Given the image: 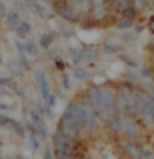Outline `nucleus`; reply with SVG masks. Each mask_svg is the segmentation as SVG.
Here are the masks:
<instances>
[{
	"label": "nucleus",
	"instance_id": "f257e3e1",
	"mask_svg": "<svg viewBox=\"0 0 154 159\" xmlns=\"http://www.w3.org/2000/svg\"><path fill=\"white\" fill-rule=\"evenodd\" d=\"M119 136H124L128 141L138 143L143 136V129L141 124H139L133 116H128V114L121 113V121H119Z\"/></svg>",
	"mask_w": 154,
	"mask_h": 159
},
{
	"label": "nucleus",
	"instance_id": "f03ea898",
	"mask_svg": "<svg viewBox=\"0 0 154 159\" xmlns=\"http://www.w3.org/2000/svg\"><path fill=\"white\" fill-rule=\"evenodd\" d=\"M99 96H101V103L104 108V118L114 109V103L118 98V89H114L111 84H101L99 86Z\"/></svg>",
	"mask_w": 154,
	"mask_h": 159
},
{
	"label": "nucleus",
	"instance_id": "7ed1b4c3",
	"mask_svg": "<svg viewBox=\"0 0 154 159\" xmlns=\"http://www.w3.org/2000/svg\"><path fill=\"white\" fill-rule=\"evenodd\" d=\"M83 126H84V129H86V133H94L99 128V114L94 111V108L89 103H84Z\"/></svg>",
	"mask_w": 154,
	"mask_h": 159
},
{
	"label": "nucleus",
	"instance_id": "20e7f679",
	"mask_svg": "<svg viewBox=\"0 0 154 159\" xmlns=\"http://www.w3.org/2000/svg\"><path fill=\"white\" fill-rule=\"evenodd\" d=\"M57 12H58V15L65 20V22H68V23H79V13L66 2V0H65L63 3L58 5Z\"/></svg>",
	"mask_w": 154,
	"mask_h": 159
},
{
	"label": "nucleus",
	"instance_id": "39448f33",
	"mask_svg": "<svg viewBox=\"0 0 154 159\" xmlns=\"http://www.w3.org/2000/svg\"><path fill=\"white\" fill-rule=\"evenodd\" d=\"M30 116H32V121H33V124H35L37 133H38L42 138H47V136H48V131H47V126H45L43 118L40 116L37 111H32V113H30Z\"/></svg>",
	"mask_w": 154,
	"mask_h": 159
},
{
	"label": "nucleus",
	"instance_id": "423d86ee",
	"mask_svg": "<svg viewBox=\"0 0 154 159\" xmlns=\"http://www.w3.org/2000/svg\"><path fill=\"white\" fill-rule=\"evenodd\" d=\"M99 52H101V50L96 48V47H88V48L79 50V53H81V61H84V63L94 61V60L99 57Z\"/></svg>",
	"mask_w": 154,
	"mask_h": 159
},
{
	"label": "nucleus",
	"instance_id": "0eeeda50",
	"mask_svg": "<svg viewBox=\"0 0 154 159\" xmlns=\"http://www.w3.org/2000/svg\"><path fill=\"white\" fill-rule=\"evenodd\" d=\"M141 146H138L136 143L133 141H128L124 144V152H126V157L128 159H139V154H141Z\"/></svg>",
	"mask_w": 154,
	"mask_h": 159
},
{
	"label": "nucleus",
	"instance_id": "6e6552de",
	"mask_svg": "<svg viewBox=\"0 0 154 159\" xmlns=\"http://www.w3.org/2000/svg\"><path fill=\"white\" fill-rule=\"evenodd\" d=\"M73 78L79 80V81H86V80H91V73L86 66H81V65H76L73 68Z\"/></svg>",
	"mask_w": 154,
	"mask_h": 159
},
{
	"label": "nucleus",
	"instance_id": "1a4fd4ad",
	"mask_svg": "<svg viewBox=\"0 0 154 159\" xmlns=\"http://www.w3.org/2000/svg\"><path fill=\"white\" fill-rule=\"evenodd\" d=\"M5 20H7V25H8V28L12 30V32H15V30L18 28V25L22 23V17H20V13L17 12H8L7 13V17H5Z\"/></svg>",
	"mask_w": 154,
	"mask_h": 159
},
{
	"label": "nucleus",
	"instance_id": "9d476101",
	"mask_svg": "<svg viewBox=\"0 0 154 159\" xmlns=\"http://www.w3.org/2000/svg\"><path fill=\"white\" fill-rule=\"evenodd\" d=\"M141 119H143L146 124H149V126H154V96H152V99H151V103H149L147 109L144 111V114L141 116Z\"/></svg>",
	"mask_w": 154,
	"mask_h": 159
},
{
	"label": "nucleus",
	"instance_id": "9b49d317",
	"mask_svg": "<svg viewBox=\"0 0 154 159\" xmlns=\"http://www.w3.org/2000/svg\"><path fill=\"white\" fill-rule=\"evenodd\" d=\"M119 52H121V47L114 42H108V43H104V47H103L104 55H119Z\"/></svg>",
	"mask_w": 154,
	"mask_h": 159
},
{
	"label": "nucleus",
	"instance_id": "f8f14e48",
	"mask_svg": "<svg viewBox=\"0 0 154 159\" xmlns=\"http://www.w3.org/2000/svg\"><path fill=\"white\" fill-rule=\"evenodd\" d=\"M27 55H30V57H38L40 55V50H38V43L35 42L33 38L27 40Z\"/></svg>",
	"mask_w": 154,
	"mask_h": 159
},
{
	"label": "nucleus",
	"instance_id": "ddd939ff",
	"mask_svg": "<svg viewBox=\"0 0 154 159\" xmlns=\"http://www.w3.org/2000/svg\"><path fill=\"white\" fill-rule=\"evenodd\" d=\"M53 33H43L42 37H40V42H38V45L42 48H45V50H48L50 47L53 45Z\"/></svg>",
	"mask_w": 154,
	"mask_h": 159
},
{
	"label": "nucleus",
	"instance_id": "4468645a",
	"mask_svg": "<svg viewBox=\"0 0 154 159\" xmlns=\"http://www.w3.org/2000/svg\"><path fill=\"white\" fill-rule=\"evenodd\" d=\"M33 12L37 13V17L38 18H42V20H48L52 15H50V12H48V8L45 7V5H42V3H38L37 7L33 8Z\"/></svg>",
	"mask_w": 154,
	"mask_h": 159
},
{
	"label": "nucleus",
	"instance_id": "2eb2a0df",
	"mask_svg": "<svg viewBox=\"0 0 154 159\" xmlns=\"http://www.w3.org/2000/svg\"><path fill=\"white\" fill-rule=\"evenodd\" d=\"M32 32V27H30V23L27 20H22V23L18 25V28L15 30V33L18 35V37H27V35Z\"/></svg>",
	"mask_w": 154,
	"mask_h": 159
},
{
	"label": "nucleus",
	"instance_id": "dca6fc26",
	"mask_svg": "<svg viewBox=\"0 0 154 159\" xmlns=\"http://www.w3.org/2000/svg\"><path fill=\"white\" fill-rule=\"evenodd\" d=\"M133 2L134 0H114V5H116V8L123 13V12H126L128 8L133 7Z\"/></svg>",
	"mask_w": 154,
	"mask_h": 159
},
{
	"label": "nucleus",
	"instance_id": "f3484780",
	"mask_svg": "<svg viewBox=\"0 0 154 159\" xmlns=\"http://www.w3.org/2000/svg\"><path fill=\"white\" fill-rule=\"evenodd\" d=\"M121 40H123L124 43H133L134 40H136V33H134L131 28H129V30H123V33H121Z\"/></svg>",
	"mask_w": 154,
	"mask_h": 159
},
{
	"label": "nucleus",
	"instance_id": "a211bd4d",
	"mask_svg": "<svg viewBox=\"0 0 154 159\" xmlns=\"http://www.w3.org/2000/svg\"><path fill=\"white\" fill-rule=\"evenodd\" d=\"M133 25H134V18L131 17H123L121 22H118V27L121 30H129V28H133Z\"/></svg>",
	"mask_w": 154,
	"mask_h": 159
},
{
	"label": "nucleus",
	"instance_id": "6ab92c4d",
	"mask_svg": "<svg viewBox=\"0 0 154 159\" xmlns=\"http://www.w3.org/2000/svg\"><path fill=\"white\" fill-rule=\"evenodd\" d=\"M0 86H3V88H12V89H17V88H18L13 78H0Z\"/></svg>",
	"mask_w": 154,
	"mask_h": 159
},
{
	"label": "nucleus",
	"instance_id": "aec40b11",
	"mask_svg": "<svg viewBox=\"0 0 154 159\" xmlns=\"http://www.w3.org/2000/svg\"><path fill=\"white\" fill-rule=\"evenodd\" d=\"M8 70H10V71H12V73H22V71H23V68H22V65H20L18 58L8 63Z\"/></svg>",
	"mask_w": 154,
	"mask_h": 159
},
{
	"label": "nucleus",
	"instance_id": "412c9836",
	"mask_svg": "<svg viewBox=\"0 0 154 159\" xmlns=\"http://www.w3.org/2000/svg\"><path fill=\"white\" fill-rule=\"evenodd\" d=\"M28 141H30V148L33 149V151H37V149L40 148V143H38V138L35 133H30L28 134Z\"/></svg>",
	"mask_w": 154,
	"mask_h": 159
},
{
	"label": "nucleus",
	"instance_id": "4be33fe9",
	"mask_svg": "<svg viewBox=\"0 0 154 159\" xmlns=\"http://www.w3.org/2000/svg\"><path fill=\"white\" fill-rule=\"evenodd\" d=\"M119 57H121V60L124 63L128 65L129 68H138V61L134 58H131V57H126V55H119Z\"/></svg>",
	"mask_w": 154,
	"mask_h": 159
},
{
	"label": "nucleus",
	"instance_id": "5701e85b",
	"mask_svg": "<svg viewBox=\"0 0 154 159\" xmlns=\"http://www.w3.org/2000/svg\"><path fill=\"white\" fill-rule=\"evenodd\" d=\"M139 159H154V151H151L147 148H143L141 154H139Z\"/></svg>",
	"mask_w": 154,
	"mask_h": 159
},
{
	"label": "nucleus",
	"instance_id": "b1692460",
	"mask_svg": "<svg viewBox=\"0 0 154 159\" xmlns=\"http://www.w3.org/2000/svg\"><path fill=\"white\" fill-rule=\"evenodd\" d=\"M22 2H23V3L28 7V10H33V8L38 5V2H37V0H22Z\"/></svg>",
	"mask_w": 154,
	"mask_h": 159
},
{
	"label": "nucleus",
	"instance_id": "393cba45",
	"mask_svg": "<svg viewBox=\"0 0 154 159\" xmlns=\"http://www.w3.org/2000/svg\"><path fill=\"white\" fill-rule=\"evenodd\" d=\"M61 81H63V86H65V88H70V86H71V81H70V76H68L66 73H63Z\"/></svg>",
	"mask_w": 154,
	"mask_h": 159
},
{
	"label": "nucleus",
	"instance_id": "a878e982",
	"mask_svg": "<svg viewBox=\"0 0 154 159\" xmlns=\"http://www.w3.org/2000/svg\"><path fill=\"white\" fill-rule=\"evenodd\" d=\"M5 17H7V8H5V5L0 0V18H5Z\"/></svg>",
	"mask_w": 154,
	"mask_h": 159
},
{
	"label": "nucleus",
	"instance_id": "bb28decb",
	"mask_svg": "<svg viewBox=\"0 0 154 159\" xmlns=\"http://www.w3.org/2000/svg\"><path fill=\"white\" fill-rule=\"evenodd\" d=\"M55 65H57L58 70H65V61H63V60L57 58V60H55Z\"/></svg>",
	"mask_w": 154,
	"mask_h": 159
},
{
	"label": "nucleus",
	"instance_id": "cd10ccee",
	"mask_svg": "<svg viewBox=\"0 0 154 159\" xmlns=\"http://www.w3.org/2000/svg\"><path fill=\"white\" fill-rule=\"evenodd\" d=\"M45 159H53V151L52 149L47 148V151H45Z\"/></svg>",
	"mask_w": 154,
	"mask_h": 159
},
{
	"label": "nucleus",
	"instance_id": "c85d7f7f",
	"mask_svg": "<svg viewBox=\"0 0 154 159\" xmlns=\"http://www.w3.org/2000/svg\"><path fill=\"white\" fill-rule=\"evenodd\" d=\"M146 2H147V7L149 8H154V0H146Z\"/></svg>",
	"mask_w": 154,
	"mask_h": 159
},
{
	"label": "nucleus",
	"instance_id": "c756f323",
	"mask_svg": "<svg viewBox=\"0 0 154 159\" xmlns=\"http://www.w3.org/2000/svg\"><path fill=\"white\" fill-rule=\"evenodd\" d=\"M58 159H81V157H76V156H65V157H58Z\"/></svg>",
	"mask_w": 154,
	"mask_h": 159
},
{
	"label": "nucleus",
	"instance_id": "7c9ffc66",
	"mask_svg": "<svg viewBox=\"0 0 154 159\" xmlns=\"http://www.w3.org/2000/svg\"><path fill=\"white\" fill-rule=\"evenodd\" d=\"M151 68H152V71H154V53H152V57H151Z\"/></svg>",
	"mask_w": 154,
	"mask_h": 159
},
{
	"label": "nucleus",
	"instance_id": "2f4dec72",
	"mask_svg": "<svg viewBox=\"0 0 154 159\" xmlns=\"http://www.w3.org/2000/svg\"><path fill=\"white\" fill-rule=\"evenodd\" d=\"M13 159H20V157H13Z\"/></svg>",
	"mask_w": 154,
	"mask_h": 159
}]
</instances>
